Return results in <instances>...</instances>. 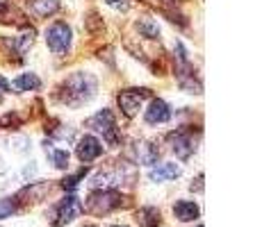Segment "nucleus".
I'll list each match as a JSON object with an SVG mask.
<instances>
[{
	"instance_id": "1",
	"label": "nucleus",
	"mask_w": 262,
	"mask_h": 227,
	"mask_svg": "<svg viewBox=\"0 0 262 227\" xmlns=\"http://www.w3.org/2000/svg\"><path fill=\"white\" fill-rule=\"evenodd\" d=\"M98 82H96L94 75L89 73H73L71 78H67V82L59 87L57 98L62 100L69 107H80V105L89 103L94 98Z\"/></svg>"
},
{
	"instance_id": "2",
	"label": "nucleus",
	"mask_w": 262,
	"mask_h": 227,
	"mask_svg": "<svg viewBox=\"0 0 262 227\" xmlns=\"http://www.w3.org/2000/svg\"><path fill=\"white\" fill-rule=\"evenodd\" d=\"M89 128L94 132H98L110 145H119V130H117V123H114V116L110 109H103V112L92 116L89 118Z\"/></svg>"
},
{
	"instance_id": "3",
	"label": "nucleus",
	"mask_w": 262,
	"mask_h": 227,
	"mask_svg": "<svg viewBox=\"0 0 262 227\" xmlns=\"http://www.w3.org/2000/svg\"><path fill=\"white\" fill-rule=\"evenodd\" d=\"M46 43L55 55H67L71 48V28L62 21L53 23L46 30Z\"/></svg>"
},
{
	"instance_id": "4",
	"label": "nucleus",
	"mask_w": 262,
	"mask_h": 227,
	"mask_svg": "<svg viewBox=\"0 0 262 227\" xmlns=\"http://www.w3.org/2000/svg\"><path fill=\"white\" fill-rule=\"evenodd\" d=\"M121 205V195L117 191H96V193L89 195V211L92 214H107V211L117 209Z\"/></svg>"
},
{
	"instance_id": "5",
	"label": "nucleus",
	"mask_w": 262,
	"mask_h": 227,
	"mask_svg": "<svg viewBox=\"0 0 262 227\" xmlns=\"http://www.w3.org/2000/svg\"><path fill=\"white\" fill-rule=\"evenodd\" d=\"M75 155H78L80 161H84V164H89V161L98 159L100 155H103V145H100V141L96 139L92 134H84L82 139L78 141V148H75Z\"/></svg>"
},
{
	"instance_id": "6",
	"label": "nucleus",
	"mask_w": 262,
	"mask_h": 227,
	"mask_svg": "<svg viewBox=\"0 0 262 227\" xmlns=\"http://www.w3.org/2000/svg\"><path fill=\"white\" fill-rule=\"evenodd\" d=\"M80 214H82V203H80L75 195H67V198L57 205V220H55V225L71 223V220H75Z\"/></svg>"
},
{
	"instance_id": "7",
	"label": "nucleus",
	"mask_w": 262,
	"mask_h": 227,
	"mask_svg": "<svg viewBox=\"0 0 262 227\" xmlns=\"http://www.w3.org/2000/svg\"><path fill=\"white\" fill-rule=\"evenodd\" d=\"M169 118H171V109H169V105L164 103V100H153V103H150V107L146 109V114H144V120L148 125L167 123Z\"/></svg>"
},
{
	"instance_id": "8",
	"label": "nucleus",
	"mask_w": 262,
	"mask_h": 227,
	"mask_svg": "<svg viewBox=\"0 0 262 227\" xmlns=\"http://www.w3.org/2000/svg\"><path fill=\"white\" fill-rule=\"evenodd\" d=\"M171 150L176 153L178 159H189L194 153V141L189 134H171Z\"/></svg>"
},
{
	"instance_id": "9",
	"label": "nucleus",
	"mask_w": 262,
	"mask_h": 227,
	"mask_svg": "<svg viewBox=\"0 0 262 227\" xmlns=\"http://www.w3.org/2000/svg\"><path fill=\"white\" fill-rule=\"evenodd\" d=\"M142 98H144V93H137V91H123V93L119 95V107L123 109V114L128 116V118H133V116L139 112V107H142Z\"/></svg>"
},
{
	"instance_id": "10",
	"label": "nucleus",
	"mask_w": 262,
	"mask_h": 227,
	"mask_svg": "<svg viewBox=\"0 0 262 227\" xmlns=\"http://www.w3.org/2000/svg\"><path fill=\"white\" fill-rule=\"evenodd\" d=\"M32 43H34V30H28V32L18 34V37H14V39H5V45L12 48L16 55H23Z\"/></svg>"
},
{
	"instance_id": "11",
	"label": "nucleus",
	"mask_w": 262,
	"mask_h": 227,
	"mask_svg": "<svg viewBox=\"0 0 262 227\" xmlns=\"http://www.w3.org/2000/svg\"><path fill=\"white\" fill-rule=\"evenodd\" d=\"M173 214L178 220L189 223V220H194L196 216H199V207L194 203H187V200H180V203H176V207H173Z\"/></svg>"
},
{
	"instance_id": "12",
	"label": "nucleus",
	"mask_w": 262,
	"mask_h": 227,
	"mask_svg": "<svg viewBox=\"0 0 262 227\" xmlns=\"http://www.w3.org/2000/svg\"><path fill=\"white\" fill-rule=\"evenodd\" d=\"M180 175V168L176 164H160L158 168L150 170V180L153 182H164V180H173Z\"/></svg>"
},
{
	"instance_id": "13",
	"label": "nucleus",
	"mask_w": 262,
	"mask_h": 227,
	"mask_svg": "<svg viewBox=\"0 0 262 227\" xmlns=\"http://www.w3.org/2000/svg\"><path fill=\"white\" fill-rule=\"evenodd\" d=\"M135 155H137L139 164H155L158 161V148L150 143H137L135 145Z\"/></svg>"
},
{
	"instance_id": "14",
	"label": "nucleus",
	"mask_w": 262,
	"mask_h": 227,
	"mask_svg": "<svg viewBox=\"0 0 262 227\" xmlns=\"http://www.w3.org/2000/svg\"><path fill=\"white\" fill-rule=\"evenodd\" d=\"M39 87H41V80L34 73H23L14 80V89L16 91H37Z\"/></svg>"
},
{
	"instance_id": "15",
	"label": "nucleus",
	"mask_w": 262,
	"mask_h": 227,
	"mask_svg": "<svg viewBox=\"0 0 262 227\" xmlns=\"http://www.w3.org/2000/svg\"><path fill=\"white\" fill-rule=\"evenodd\" d=\"M59 9V0H37L34 3V14L37 16H50Z\"/></svg>"
},
{
	"instance_id": "16",
	"label": "nucleus",
	"mask_w": 262,
	"mask_h": 227,
	"mask_svg": "<svg viewBox=\"0 0 262 227\" xmlns=\"http://www.w3.org/2000/svg\"><path fill=\"white\" fill-rule=\"evenodd\" d=\"M0 21L3 23H21V16H18L16 9H14L7 0H0Z\"/></svg>"
},
{
	"instance_id": "17",
	"label": "nucleus",
	"mask_w": 262,
	"mask_h": 227,
	"mask_svg": "<svg viewBox=\"0 0 262 227\" xmlns=\"http://www.w3.org/2000/svg\"><path fill=\"white\" fill-rule=\"evenodd\" d=\"M137 30H139V34H144L146 39H158L160 37L158 23H153L150 18H142V21L137 23Z\"/></svg>"
},
{
	"instance_id": "18",
	"label": "nucleus",
	"mask_w": 262,
	"mask_h": 227,
	"mask_svg": "<svg viewBox=\"0 0 262 227\" xmlns=\"http://www.w3.org/2000/svg\"><path fill=\"white\" fill-rule=\"evenodd\" d=\"M139 223L144 227H155L160 223V211L153 209V207H146V209L139 211Z\"/></svg>"
},
{
	"instance_id": "19",
	"label": "nucleus",
	"mask_w": 262,
	"mask_h": 227,
	"mask_svg": "<svg viewBox=\"0 0 262 227\" xmlns=\"http://www.w3.org/2000/svg\"><path fill=\"white\" fill-rule=\"evenodd\" d=\"M46 150L50 155V161H53L57 168H67V166H69V153H67V150H53V148H50V143H46Z\"/></svg>"
},
{
	"instance_id": "20",
	"label": "nucleus",
	"mask_w": 262,
	"mask_h": 227,
	"mask_svg": "<svg viewBox=\"0 0 262 227\" xmlns=\"http://www.w3.org/2000/svg\"><path fill=\"white\" fill-rule=\"evenodd\" d=\"M82 175H84V170H80L78 175H71V178H67V180L62 182V186H64V189H67V191H73L75 186H78V182L82 180Z\"/></svg>"
},
{
	"instance_id": "21",
	"label": "nucleus",
	"mask_w": 262,
	"mask_h": 227,
	"mask_svg": "<svg viewBox=\"0 0 262 227\" xmlns=\"http://www.w3.org/2000/svg\"><path fill=\"white\" fill-rule=\"evenodd\" d=\"M14 203L12 200H0V218H7V216H12L14 214Z\"/></svg>"
},
{
	"instance_id": "22",
	"label": "nucleus",
	"mask_w": 262,
	"mask_h": 227,
	"mask_svg": "<svg viewBox=\"0 0 262 227\" xmlns=\"http://www.w3.org/2000/svg\"><path fill=\"white\" fill-rule=\"evenodd\" d=\"M105 3H107L110 7H114V9H125V7H128V3H125V0H105Z\"/></svg>"
},
{
	"instance_id": "23",
	"label": "nucleus",
	"mask_w": 262,
	"mask_h": 227,
	"mask_svg": "<svg viewBox=\"0 0 262 227\" xmlns=\"http://www.w3.org/2000/svg\"><path fill=\"white\" fill-rule=\"evenodd\" d=\"M7 89H9V82L3 78V75H0V98H3V95L7 93Z\"/></svg>"
},
{
	"instance_id": "24",
	"label": "nucleus",
	"mask_w": 262,
	"mask_h": 227,
	"mask_svg": "<svg viewBox=\"0 0 262 227\" xmlns=\"http://www.w3.org/2000/svg\"><path fill=\"white\" fill-rule=\"evenodd\" d=\"M199 227H203V225H199Z\"/></svg>"
}]
</instances>
